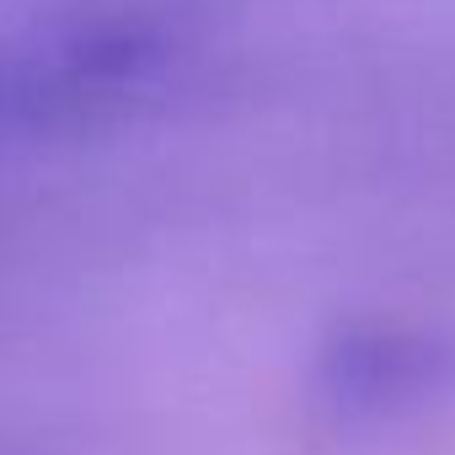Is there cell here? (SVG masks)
I'll return each mask as SVG.
<instances>
[{"label":"cell","instance_id":"6da1fadb","mask_svg":"<svg viewBox=\"0 0 455 455\" xmlns=\"http://www.w3.org/2000/svg\"><path fill=\"white\" fill-rule=\"evenodd\" d=\"M455 386V348L423 332H348L322 359V396L343 418H396Z\"/></svg>","mask_w":455,"mask_h":455}]
</instances>
